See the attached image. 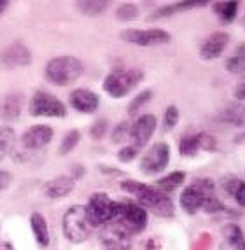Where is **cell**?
<instances>
[{"mask_svg":"<svg viewBox=\"0 0 245 250\" xmlns=\"http://www.w3.org/2000/svg\"><path fill=\"white\" fill-rule=\"evenodd\" d=\"M121 189L128 192V194H132L146 212L149 210L154 215L165 217V219L174 217L175 207L172 198L168 194H165V192L158 191L154 186L138 182V180H123L121 182Z\"/></svg>","mask_w":245,"mask_h":250,"instance_id":"6da1fadb","label":"cell"},{"mask_svg":"<svg viewBox=\"0 0 245 250\" xmlns=\"http://www.w3.org/2000/svg\"><path fill=\"white\" fill-rule=\"evenodd\" d=\"M112 229L121 242L125 238L138 234L147 228V212L137 201H117V213L112 222Z\"/></svg>","mask_w":245,"mask_h":250,"instance_id":"7a4b0ae2","label":"cell"},{"mask_svg":"<svg viewBox=\"0 0 245 250\" xmlns=\"http://www.w3.org/2000/svg\"><path fill=\"white\" fill-rule=\"evenodd\" d=\"M84 74V65L79 58L70 56V54H62V56H54L47 62L44 75L54 86H70L72 83L79 79Z\"/></svg>","mask_w":245,"mask_h":250,"instance_id":"3957f363","label":"cell"},{"mask_svg":"<svg viewBox=\"0 0 245 250\" xmlns=\"http://www.w3.org/2000/svg\"><path fill=\"white\" fill-rule=\"evenodd\" d=\"M144 72L140 68H116V70L109 72L104 79V91L109 96H112L116 100L125 98L126 95L137 88L138 84L144 81Z\"/></svg>","mask_w":245,"mask_h":250,"instance_id":"277c9868","label":"cell"},{"mask_svg":"<svg viewBox=\"0 0 245 250\" xmlns=\"http://www.w3.org/2000/svg\"><path fill=\"white\" fill-rule=\"evenodd\" d=\"M63 234L70 243H83L93 233V224L86 213L84 205H72L62 221Z\"/></svg>","mask_w":245,"mask_h":250,"instance_id":"5b68a950","label":"cell"},{"mask_svg":"<svg viewBox=\"0 0 245 250\" xmlns=\"http://www.w3.org/2000/svg\"><path fill=\"white\" fill-rule=\"evenodd\" d=\"M210 196H216V184L210 179H196L189 184L180 194V207L186 213L195 215L201 210L205 200Z\"/></svg>","mask_w":245,"mask_h":250,"instance_id":"8992f818","label":"cell"},{"mask_svg":"<svg viewBox=\"0 0 245 250\" xmlns=\"http://www.w3.org/2000/svg\"><path fill=\"white\" fill-rule=\"evenodd\" d=\"M86 213L93 228L112 222L117 213V201H114L107 192H93L86 205Z\"/></svg>","mask_w":245,"mask_h":250,"instance_id":"52a82bcc","label":"cell"},{"mask_svg":"<svg viewBox=\"0 0 245 250\" xmlns=\"http://www.w3.org/2000/svg\"><path fill=\"white\" fill-rule=\"evenodd\" d=\"M28 110L33 117H65L67 107L62 100L47 91H35L30 100Z\"/></svg>","mask_w":245,"mask_h":250,"instance_id":"ba28073f","label":"cell"},{"mask_svg":"<svg viewBox=\"0 0 245 250\" xmlns=\"http://www.w3.org/2000/svg\"><path fill=\"white\" fill-rule=\"evenodd\" d=\"M121 39L128 44L140 47H156L168 44L172 41V35L163 28H147V30H137V28H126L121 32Z\"/></svg>","mask_w":245,"mask_h":250,"instance_id":"9c48e42d","label":"cell"},{"mask_svg":"<svg viewBox=\"0 0 245 250\" xmlns=\"http://www.w3.org/2000/svg\"><path fill=\"white\" fill-rule=\"evenodd\" d=\"M170 163V147L165 142L154 144L140 159V171L146 175H156Z\"/></svg>","mask_w":245,"mask_h":250,"instance_id":"30bf717a","label":"cell"},{"mask_svg":"<svg viewBox=\"0 0 245 250\" xmlns=\"http://www.w3.org/2000/svg\"><path fill=\"white\" fill-rule=\"evenodd\" d=\"M53 137H54V131L51 126L35 125V126H30L25 133L21 135V144H23L25 149L39 150V149H44L46 146H49Z\"/></svg>","mask_w":245,"mask_h":250,"instance_id":"8fae6325","label":"cell"},{"mask_svg":"<svg viewBox=\"0 0 245 250\" xmlns=\"http://www.w3.org/2000/svg\"><path fill=\"white\" fill-rule=\"evenodd\" d=\"M0 63L4 65L5 68H21V67H28L32 63V53L30 49L21 44V42H14L9 47H5L0 54Z\"/></svg>","mask_w":245,"mask_h":250,"instance_id":"7c38bea8","label":"cell"},{"mask_svg":"<svg viewBox=\"0 0 245 250\" xmlns=\"http://www.w3.org/2000/svg\"><path fill=\"white\" fill-rule=\"evenodd\" d=\"M229 44V34L226 32H214L212 35H208L201 46H200V58L205 62L221 58V54L224 53V49Z\"/></svg>","mask_w":245,"mask_h":250,"instance_id":"4fadbf2b","label":"cell"},{"mask_svg":"<svg viewBox=\"0 0 245 250\" xmlns=\"http://www.w3.org/2000/svg\"><path fill=\"white\" fill-rule=\"evenodd\" d=\"M154 129H156V117L153 114H144L132 125V131H130V138L133 140V146L140 149L144 147L149 138L153 137Z\"/></svg>","mask_w":245,"mask_h":250,"instance_id":"5bb4252c","label":"cell"},{"mask_svg":"<svg viewBox=\"0 0 245 250\" xmlns=\"http://www.w3.org/2000/svg\"><path fill=\"white\" fill-rule=\"evenodd\" d=\"M68 102L70 107L81 114H93L100 107V96L86 88L74 89L68 96Z\"/></svg>","mask_w":245,"mask_h":250,"instance_id":"9a60e30c","label":"cell"},{"mask_svg":"<svg viewBox=\"0 0 245 250\" xmlns=\"http://www.w3.org/2000/svg\"><path fill=\"white\" fill-rule=\"evenodd\" d=\"M75 188V179L68 175H60L56 179H51L49 182L44 184V194L49 200H62V198L68 196Z\"/></svg>","mask_w":245,"mask_h":250,"instance_id":"2e32d148","label":"cell"},{"mask_svg":"<svg viewBox=\"0 0 245 250\" xmlns=\"http://www.w3.org/2000/svg\"><path fill=\"white\" fill-rule=\"evenodd\" d=\"M223 242L219 250H245V236L244 231L237 224H228L223 229Z\"/></svg>","mask_w":245,"mask_h":250,"instance_id":"e0dca14e","label":"cell"},{"mask_svg":"<svg viewBox=\"0 0 245 250\" xmlns=\"http://www.w3.org/2000/svg\"><path fill=\"white\" fill-rule=\"evenodd\" d=\"M30 228H32V233L35 236V242L41 249H46L51 242V234H49V226H47L46 217L39 212H33L30 217Z\"/></svg>","mask_w":245,"mask_h":250,"instance_id":"ac0fdd59","label":"cell"},{"mask_svg":"<svg viewBox=\"0 0 245 250\" xmlns=\"http://www.w3.org/2000/svg\"><path fill=\"white\" fill-rule=\"evenodd\" d=\"M205 5H208V2H175V4L165 5V7L154 11L147 20L158 21V20H163V18L174 16V14H177V13H184V11H189V9H196V7H205Z\"/></svg>","mask_w":245,"mask_h":250,"instance_id":"d6986e66","label":"cell"},{"mask_svg":"<svg viewBox=\"0 0 245 250\" xmlns=\"http://www.w3.org/2000/svg\"><path fill=\"white\" fill-rule=\"evenodd\" d=\"M184 180H186V173L184 171H172V173H168L163 179L156 180L154 188L158 189V191L165 192V194H170V192L177 191L182 186Z\"/></svg>","mask_w":245,"mask_h":250,"instance_id":"ffe728a7","label":"cell"},{"mask_svg":"<svg viewBox=\"0 0 245 250\" xmlns=\"http://www.w3.org/2000/svg\"><path fill=\"white\" fill-rule=\"evenodd\" d=\"M226 70L235 75H245V42L235 49V53L226 60Z\"/></svg>","mask_w":245,"mask_h":250,"instance_id":"44dd1931","label":"cell"},{"mask_svg":"<svg viewBox=\"0 0 245 250\" xmlns=\"http://www.w3.org/2000/svg\"><path fill=\"white\" fill-rule=\"evenodd\" d=\"M0 114L4 117L5 123L16 121L21 114V98L18 95H9L5 98L4 105L0 107Z\"/></svg>","mask_w":245,"mask_h":250,"instance_id":"7402d4cb","label":"cell"},{"mask_svg":"<svg viewBox=\"0 0 245 250\" xmlns=\"http://www.w3.org/2000/svg\"><path fill=\"white\" fill-rule=\"evenodd\" d=\"M214 13L223 23H233L238 14V2H216L212 4Z\"/></svg>","mask_w":245,"mask_h":250,"instance_id":"603a6c76","label":"cell"},{"mask_svg":"<svg viewBox=\"0 0 245 250\" xmlns=\"http://www.w3.org/2000/svg\"><path fill=\"white\" fill-rule=\"evenodd\" d=\"M75 7L84 16H100L109 7V2H105V0H84V2H77Z\"/></svg>","mask_w":245,"mask_h":250,"instance_id":"cb8c5ba5","label":"cell"},{"mask_svg":"<svg viewBox=\"0 0 245 250\" xmlns=\"http://www.w3.org/2000/svg\"><path fill=\"white\" fill-rule=\"evenodd\" d=\"M198 150H201V138H200V133L184 137L179 142L180 156H187V158H191V156L198 154Z\"/></svg>","mask_w":245,"mask_h":250,"instance_id":"d4e9b609","label":"cell"},{"mask_svg":"<svg viewBox=\"0 0 245 250\" xmlns=\"http://www.w3.org/2000/svg\"><path fill=\"white\" fill-rule=\"evenodd\" d=\"M224 189L228 191V194H231V198L240 205L242 208H245V182L244 180H240V179L228 180Z\"/></svg>","mask_w":245,"mask_h":250,"instance_id":"484cf974","label":"cell"},{"mask_svg":"<svg viewBox=\"0 0 245 250\" xmlns=\"http://www.w3.org/2000/svg\"><path fill=\"white\" fill-rule=\"evenodd\" d=\"M14 144V129L11 126H0V161H4Z\"/></svg>","mask_w":245,"mask_h":250,"instance_id":"4316f807","label":"cell"},{"mask_svg":"<svg viewBox=\"0 0 245 250\" xmlns=\"http://www.w3.org/2000/svg\"><path fill=\"white\" fill-rule=\"evenodd\" d=\"M140 16V9L133 2H125L116 9V18L123 23H128V21H135Z\"/></svg>","mask_w":245,"mask_h":250,"instance_id":"83f0119b","label":"cell"},{"mask_svg":"<svg viewBox=\"0 0 245 250\" xmlns=\"http://www.w3.org/2000/svg\"><path fill=\"white\" fill-rule=\"evenodd\" d=\"M79 142H81V131L79 129H70V131L63 137L62 146H60V152H62V154H68L70 150H74L75 147H77Z\"/></svg>","mask_w":245,"mask_h":250,"instance_id":"f1b7e54d","label":"cell"},{"mask_svg":"<svg viewBox=\"0 0 245 250\" xmlns=\"http://www.w3.org/2000/svg\"><path fill=\"white\" fill-rule=\"evenodd\" d=\"M151 98H153V91L151 89H146V91H142L140 95H137L135 98H133L132 102H130L128 105V114L130 116H137V112L140 110V108H144V105L149 104Z\"/></svg>","mask_w":245,"mask_h":250,"instance_id":"f546056e","label":"cell"},{"mask_svg":"<svg viewBox=\"0 0 245 250\" xmlns=\"http://www.w3.org/2000/svg\"><path fill=\"white\" fill-rule=\"evenodd\" d=\"M179 117L180 112L177 105H168L165 110V116H163V128H165V131H172L175 126L179 125Z\"/></svg>","mask_w":245,"mask_h":250,"instance_id":"4dcf8cb0","label":"cell"},{"mask_svg":"<svg viewBox=\"0 0 245 250\" xmlns=\"http://www.w3.org/2000/svg\"><path fill=\"white\" fill-rule=\"evenodd\" d=\"M130 131H132V125L126 121L119 123V125L116 126V128L112 129V135H111V140H112L114 144H121L125 142L126 138L130 137Z\"/></svg>","mask_w":245,"mask_h":250,"instance_id":"1f68e13d","label":"cell"},{"mask_svg":"<svg viewBox=\"0 0 245 250\" xmlns=\"http://www.w3.org/2000/svg\"><path fill=\"white\" fill-rule=\"evenodd\" d=\"M107 129H109L107 119H100V121H96L95 125L91 126L89 135H91L93 140H102V138L105 137V133H107Z\"/></svg>","mask_w":245,"mask_h":250,"instance_id":"d6a6232c","label":"cell"},{"mask_svg":"<svg viewBox=\"0 0 245 250\" xmlns=\"http://www.w3.org/2000/svg\"><path fill=\"white\" fill-rule=\"evenodd\" d=\"M201 210H203V212H207V213H217V212H223V210H224V205L217 200V196H210V198H207V200H205Z\"/></svg>","mask_w":245,"mask_h":250,"instance_id":"836d02e7","label":"cell"},{"mask_svg":"<svg viewBox=\"0 0 245 250\" xmlns=\"http://www.w3.org/2000/svg\"><path fill=\"white\" fill-rule=\"evenodd\" d=\"M138 156V149L135 146H126L117 152V159L121 163H130Z\"/></svg>","mask_w":245,"mask_h":250,"instance_id":"e575fe53","label":"cell"},{"mask_svg":"<svg viewBox=\"0 0 245 250\" xmlns=\"http://www.w3.org/2000/svg\"><path fill=\"white\" fill-rule=\"evenodd\" d=\"M200 138H201V150H208V152L216 150L217 140L212 137V135H208V133H205V131H201V133H200Z\"/></svg>","mask_w":245,"mask_h":250,"instance_id":"d590c367","label":"cell"},{"mask_svg":"<svg viewBox=\"0 0 245 250\" xmlns=\"http://www.w3.org/2000/svg\"><path fill=\"white\" fill-rule=\"evenodd\" d=\"M105 245H107V250H126L125 243L121 242V240H109V242H105Z\"/></svg>","mask_w":245,"mask_h":250,"instance_id":"8d00e7d4","label":"cell"},{"mask_svg":"<svg viewBox=\"0 0 245 250\" xmlns=\"http://www.w3.org/2000/svg\"><path fill=\"white\" fill-rule=\"evenodd\" d=\"M9 182H11V175L7 171H0V191H4L9 186Z\"/></svg>","mask_w":245,"mask_h":250,"instance_id":"74e56055","label":"cell"},{"mask_svg":"<svg viewBox=\"0 0 245 250\" xmlns=\"http://www.w3.org/2000/svg\"><path fill=\"white\" fill-rule=\"evenodd\" d=\"M235 96H237L238 100H245V83H240L235 88Z\"/></svg>","mask_w":245,"mask_h":250,"instance_id":"f35d334b","label":"cell"},{"mask_svg":"<svg viewBox=\"0 0 245 250\" xmlns=\"http://www.w3.org/2000/svg\"><path fill=\"white\" fill-rule=\"evenodd\" d=\"M7 9H9V2H7V0H0V16H2V14L7 11Z\"/></svg>","mask_w":245,"mask_h":250,"instance_id":"ab89813d","label":"cell"},{"mask_svg":"<svg viewBox=\"0 0 245 250\" xmlns=\"http://www.w3.org/2000/svg\"><path fill=\"white\" fill-rule=\"evenodd\" d=\"M0 250H14L11 243H0Z\"/></svg>","mask_w":245,"mask_h":250,"instance_id":"60d3db41","label":"cell"}]
</instances>
